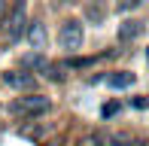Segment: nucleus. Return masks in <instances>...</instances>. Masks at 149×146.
<instances>
[{
  "mask_svg": "<svg viewBox=\"0 0 149 146\" xmlns=\"http://www.w3.org/2000/svg\"><path fill=\"white\" fill-rule=\"evenodd\" d=\"M52 110V101L46 95H40V91H31V95L24 97H15V101L9 104V113L12 116H22V119H37L43 116V113Z\"/></svg>",
  "mask_w": 149,
  "mask_h": 146,
  "instance_id": "f257e3e1",
  "label": "nucleus"
},
{
  "mask_svg": "<svg viewBox=\"0 0 149 146\" xmlns=\"http://www.w3.org/2000/svg\"><path fill=\"white\" fill-rule=\"evenodd\" d=\"M58 43H61V49H64V52H79V49H82V43H85V28H82V22H79V18H67V22L61 24V31H58Z\"/></svg>",
  "mask_w": 149,
  "mask_h": 146,
  "instance_id": "f03ea898",
  "label": "nucleus"
},
{
  "mask_svg": "<svg viewBox=\"0 0 149 146\" xmlns=\"http://www.w3.org/2000/svg\"><path fill=\"white\" fill-rule=\"evenodd\" d=\"M6 34H9V43H15V40L24 37V31H28V12H24V3L18 0L15 6H12V12H6Z\"/></svg>",
  "mask_w": 149,
  "mask_h": 146,
  "instance_id": "7ed1b4c3",
  "label": "nucleus"
},
{
  "mask_svg": "<svg viewBox=\"0 0 149 146\" xmlns=\"http://www.w3.org/2000/svg\"><path fill=\"white\" fill-rule=\"evenodd\" d=\"M3 85H9L15 91H33L37 88V76L28 73V70H6L3 73Z\"/></svg>",
  "mask_w": 149,
  "mask_h": 146,
  "instance_id": "20e7f679",
  "label": "nucleus"
},
{
  "mask_svg": "<svg viewBox=\"0 0 149 146\" xmlns=\"http://www.w3.org/2000/svg\"><path fill=\"white\" fill-rule=\"evenodd\" d=\"M28 43L33 46V52H43L46 49V24L43 22H28Z\"/></svg>",
  "mask_w": 149,
  "mask_h": 146,
  "instance_id": "39448f33",
  "label": "nucleus"
},
{
  "mask_svg": "<svg viewBox=\"0 0 149 146\" xmlns=\"http://www.w3.org/2000/svg\"><path fill=\"white\" fill-rule=\"evenodd\" d=\"M140 34H143V22H137V18H125L119 24V43H131Z\"/></svg>",
  "mask_w": 149,
  "mask_h": 146,
  "instance_id": "423d86ee",
  "label": "nucleus"
},
{
  "mask_svg": "<svg viewBox=\"0 0 149 146\" xmlns=\"http://www.w3.org/2000/svg\"><path fill=\"white\" fill-rule=\"evenodd\" d=\"M134 73L131 70H113V73H107V85L110 88H128V85H134Z\"/></svg>",
  "mask_w": 149,
  "mask_h": 146,
  "instance_id": "0eeeda50",
  "label": "nucleus"
},
{
  "mask_svg": "<svg viewBox=\"0 0 149 146\" xmlns=\"http://www.w3.org/2000/svg\"><path fill=\"white\" fill-rule=\"evenodd\" d=\"M46 64H49V61H46L40 52H31V55H24V58H22V67H24V70H43Z\"/></svg>",
  "mask_w": 149,
  "mask_h": 146,
  "instance_id": "6e6552de",
  "label": "nucleus"
},
{
  "mask_svg": "<svg viewBox=\"0 0 149 146\" xmlns=\"http://www.w3.org/2000/svg\"><path fill=\"white\" fill-rule=\"evenodd\" d=\"M107 146H134V140H131L128 131H116V134L107 137Z\"/></svg>",
  "mask_w": 149,
  "mask_h": 146,
  "instance_id": "1a4fd4ad",
  "label": "nucleus"
},
{
  "mask_svg": "<svg viewBox=\"0 0 149 146\" xmlns=\"http://www.w3.org/2000/svg\"><path fill=\"white\" fill-rule=\"evenodd\" d=\"M107 143V137L100 134V131H88V134L82 137V146H104Z\"/></svg>",
  "mask_w": 149,
  "mask_h": 146,
  "instance_id": "9d476101",
  "label": "nucleus"
},
{
  "mask_svg": "<svg viewBox=\"0 0 149 146\" xmlns=\"http://www.w3.org/2000/svg\"><path fill=\"white\" fill-rule=\"evenodd\" d=\"M43 73L52 79V82H61V79H64V67H58V64H46Z\"/></svg>",
  "mask_w": 149,
  "mask_h": 146,
  "instance_id": "9b49d317",
  "label": "nucleus"
},
{
  "mask_svg": "<svg viewBox=\"0 0 149 146\" xmlns=\"http://www.w3.org/2000/svg\"><path fill=\"white\" fill-rule=\"evenodd\" d=\"M116 113H119V104H116V101H110V104H104V107H100V116H104V119H113Z\"/></svg>",
  "mask_w": 149,
  "mask_h": 146,
  "instance_id": "f8f14e48",
  "label": "nucleus"
},
{
  "mask_svg": "<svg viewBox=\"0 0 149 146\" xmlns=\"http://www.w3.org/2000/svg\"><path fill=\"white\" fill-rule=\"evenodd\" d=\"M6 12H9V0H0V24L6 22Z\"/></svg>",
  "mask_w": 149,
  "mask_h": 146,
  "instance_id": "ddd939ff",
  "label": "nucleus"
},
{
  "mask_svg": "<svg viewBox=\"0 0 149 146\" xmlns=\"http://www.w3.org/2000/svg\"><path fill=\"white\" fill-rule=\"evenodd\" d=\"M134 107H137V110H146L149 101H146V97H134Z\"/></svg>",
  "mask_w": 149,
  "mask_h": 146,
  "instance_id": "4468645a",
  "label": "nucleus"
},
{
  "mask_svg": "<svg viewBox=\"0 0 149 146\" xmlns=\"http://www.w3.org/2000/svg\"><path fill=\"white\" fill-rule=\"evenodd\" d=\"M137 146H146V143H137Z\"/></svg>",
  "mask_w": 149,
  "mask_h": 146,
  "instance_id": "2eb2a0df",
  "label": "nucleus"
}]
</instances>
